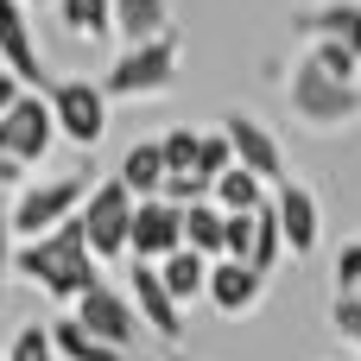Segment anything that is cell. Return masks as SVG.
I'll list each match as a JSON object with an SVG mask.
<instances>
[{
	"instance_id": "cell-1",
	"label": "cell",
	"mask_w": 361,
	"mask_h": 361,
	"mask_svg": "<svg viewBox=\"0 0 361 361\" xmlns=\"http://www.w3.org/2000/svg\"><path fill=\"white\" fill-rule=\"evenodd\" d=\"M13 273H25V279H32L44 298H57L63 311H70L89 286H102V260L82 247L76 216H70L63 228L38 235V241H19V247H13Z\"/></svg>"
},
{
	"instance_id": "cell-2",
	"label": "cell",
	"mask_w": 361,
	"mask_h": 361,
	"mask_svg": "<svg viewBox=\"0 0 361 361\" xmlns=\"http://www.w3.org/2000/svg\"><path fill=\"white\" fill-rule=\"evenodd\" d=\"M178 70H184V38L165 32V38H152V44L114 51V63H108L95 82H102L108 102H152V95H165V89L178 82Z\"/></svg>"
},
{
	"instance_id": "cell-3",
	"label": "cell",
	"mask_w": 361,
	"mask_h": 361,
	"mask_svg": "<svg viewBox=\"0 0 361 361\" xmlns=\"http://www.w3.org/2000/svg\"><path fill=\"white\" fill-rule=\"evenodd\" d=\"M89 184H95V171H70V178H38V184H19V197L6 203L13 247H19V241H38V235H51V228H63V222L82 209Z\"/></svg>"
},
{
	"instance_id": "cell-4",
	"label": "cell",
	"mask_w": 361,
	"mask_h": 361,
	"mask_svg": "<svg viewBox=\"0 0 361 361\" xmlns=\"http://www.w3.org/2000/svg\"><path fill=\"white\" fill-rule=\"evenodd\" d=\"M286 102H292V114H298L305 127H317V133H343L349 121H361V82H336V76H324L311 57L292 70Z\"/></svg>"
},
{
	"instance_id": "cell-5",
	"label": "cell",
	"mask_w": 361,
	"mask_h": 361,
	"mask_svg": "<svg viewBox=\"0 0 361 361\" xmlns=\"http://www.w3.org/2000/svg\"><path fill=\"white\" fill-rule=\"evenodd\" d=\"M44 102H51V121H57V140H70V146H102L108 140V95H102V82L95 76H63V82H51L44 89Z\"/></svg>"
},
{
	"instance_id": "cell-6",
	"label": "cell",
	"mask_w": 361,
	"mask_h": 361,
	"mask_svg": "<svg viewBox=\"0 0 361 361\" xmlns=\"http://www.w3.org/2000/svg\"><path fill=\"white\" fill-rule=\"evenodd\" d=\"M76 228H82V247L95 260H121L127 254V235H133V197L121 190V178H95L82 209H76Z\"/></svg>"
},
{
	"instance_id": "cell-7",
	"label": "cell",
	"mask_w": 361,
	"mask_h": 361,
	"mask_svg": "<svg viewBox=\"0 0 361 361\" xmlns=\"http://www.w3.org/2000/svg\"><path fill=\"white\" fill-rule=\"evenodd\" d=\"M0 146H6V152H13L25 171L51 159V146H57V121H51L44 89H19V102L0 114Z\"/></svg>"
},
{
	"instance_id": "cell-8",
	"label": "cell",
	"mask_w": 361,
	"mask_h": 361,
	"mask_svg": "<svg viewBox=\"0 0 361 361\" xmlns=\"http://www.w3.org/2000/svg\"><path fill=\"white\" fill-rule=\"evenodd\" d=\"M222 140H228V152H235L241 171H254L260 184H286V146L273 140L267 121H254L247 108H228L222 114Z\"/></svg>"
},
{
	"instance_id": "cell-9",
	"label": "cell",
	"mask_w": 361,
	"mask_h": 361,
	"mask_svg": "<svg viewBox=\"0 0 361 361\" xmlns=\"http://www.w3.org/2000/svg\"><path fill=\"white\" fill-rule=\"evenodd\" d=\"M184 247V209L165 203V197H140L133 203V235H127V260L140 267H159Z\"/></svg>"
},
{
	"instance_id": "cell-10",
	"label": "cell",
	"mask_w": 361,
	"mask_h": 361,
	"mask_svg": "<svg viewBox=\"0 0 361 361\" xmlns=\"http://www.w3.org/2000/svg\"><path fill=\"white\" fill-rule=\"evenodd\" d=\"M70 317H76L89 336H102L108 349H121V355H127V343L140 336V317H133L127 292H121V286H108V279H102V286H89V292L70 305Z\"/></svg>"
},
{
	"instance_id": "cell-11",
	"label": "cell",
	"mask_w": 361,
	"mask_h": 361,
	"mask_svg": "<svg viewBox=\"0 0 361 361\" xmlns=\"http://www.w3.org/2000/svg\"><path fill=\"white\" fill-rule=\"evenodd\" d=\"M0 70L19 89H51L44 57H38V38H32V19H25L19 0H0Z\"/></svg>"
},
{
	"instance_id": "cell-12",
	"label": "cell",
	"mask_w": 361,
	"mask_h": 361,
	"mask_svg": "<svg viewBox=\"0 0 361 361\" xmlns=\"http://www.w3.org/2000/svg\"><path fill=\"white\" fill-rule=\"evenodd\" d=\"M273 222H279V241H286V254H317V235H324V209H317V197H311V184H273Z\"/></svg>"
},
{
	"instance_id": "cell-13",
	"label": "cell",
	"mask_w": 361,
	"mask_h": 361,
	"mask_svg": "<svg viewBox=\"0 0 361 361\" xmlns=\"http://www.w3.org/2000/svg\"><path fill=\"white\" fill-rule=\"evenodd\" d=\"M203 298L222 311V317H254L260 298H267V279L247 267V260H209V286Z\"/></svg>"
},
{
	"instance_id": "cell-14",
	"label": "cell",
	"mask_w": 361,
	"mask_h": 361,
	"mask_svg": "<svg viewBox=\"0 0 361 361\" xmlns=\"http://www.w3.org/2000/svg\"><path fill=\"white\" fill-rule=\"evenodd\" d=\"M127 305H133V317L152 330V336H184V311L171 305V292L159 286V273L152 267H140V260H127Z\"/></svg>"
},
{
	"instance_id": "cell-15",
	"label": "cell",
	"mask_w": 361,
	"mask_h": 361,
	"mask_svg": "<svg viewBox=\"0 0 361 361\" xmlns=\"http://www.w3.org/2000/svg\"><path fill=\"white\" fill-rule=\"evenodd\" d=\"M292 32H305V38H330V44H343V51H355V57H361V0H324V6H305V13H292Z\"/></svg>"
},
{
	"instance_id": "cell-16",
	"label": "cell",
	"mask_w": 361,
	"mask_h": 361,
	"mask_svg": "<svg viewBox=\"0 0 361 361\" xmlns=\"http://www.w3.org/2000/svg\"><path fill=\"white\" fill-rule=\"evenodd\" d=\"M114 32H121V51H127V44H152V38L178 32L171 0H114Z\"/></svg>"
},
{
	"instance_id": "cell-17",
	"label": "cell",
	"mask_w": 361,
	"mask_h": 361,
	"mask_svg": "<svg viewBox=\"0 0 361 361\" xmlns=\"http://www.w3.org/2000/svg\"><path fill=\"white\" fill-rule=\"evenodd\" d=\"M152 273H159V286L171 292V305H178V311H184L190 298H203V286H209V260H203V254H190V247H178V254H171V260H159Z\"/></svg>"
},
{
	"instance_id": "cell-18",
	"label": "cell",
	"mask_w": 361,
	"mask_h": 361,
	"mask_svg": "<svg viewBox=\"0 0 361 361\" xmlns=\"http://www.w3.org/2000/svg\"><path fill=\"white\" fill-rule=\"evenodd\" d=\"M121 190L140 203V197H159V184H165V159H159V140H140V146H127V159H121Z\"/></svg>"
},
{
	"instance_id": "cell-19",
	"label": "cell",
	"mask_w": 361,
	"mask_h": 361,
	"mask_svg": "<svg viewBox=\"0 0 361 361\" xmlns=\"http://www.w3.org/2000/svg\"><path fill=\"white\" fill-rule=\"evenodd\" d=\"M267 197H273V190H267V184H260L254 171H241V165H228V171H222V178L209 184V203H216L222 216H254V209H260Z\"/></svg>"
},
{
	"instance_id": "cell-20",
	"label": "cell",
	"mask_w": 361,
	"mask_h": 361,
	"mask_svg": "<svg viewBox=\"0 0 361 361\" xmlns=\"http://www.w3.org/2000/svg\"><path fill=\"white\" fill-rule=\"evenodd\" d=\"M57 19H63V32H76L82 44L114 38V0H57Z\"/></svg>"
},
{
	"instance_id": "cell-21",
	"label": "cell",
	"mask_w": 361,
	"mask_h": 361,
	"mask_svg": "<svg viewBox=\"0 0 361 361\" xmlns=\"http://www.w3.org/2000/svg\"><path fill=\"white\" fill-rule=\"evenodd\" d=\"M51 330V349H57V361H121V349H108L102 336H89L70 311L57 317V324H44Z\"/></svg>"
},
{
	"instance_id": "cell-22",
	"label": "cell",
	"mask_w": 361,
	"mask_h": 361,
	"mask_svg": "<svg viewBox=\"0 0 361 361\" xmlns=\"http://www.w3.org/2000/svg\"><path fill=\"white\" fill-rule=\"evenodd\" d=\"M184 247L203 254V260H222V209H216L209 197L184 209Z\"/></svg>"
},
{
	"instance_id": "cell-23",
	"label": "cell",
	"mask_w": 361,
	"mask_h": 361,
	"mask_svg": "<svg viewBox=\"0 0 361 361\" xmlns=\"http://www.w3.org/2000/svg\"><path fill=\"white\" fill-rule=\"evenodd\" d=\"M286 260V241H279V222H273V197L254 209V241H247V267L260 279H273V267Z\"/></svg>"
},
{
	"instance_id": "cell-24",
	"label": "cell",
	"mask_w": 361,
	"mask_h": 361,
	"mask_svg": "<svg viewBox=\"0 0 361 361\" xmlns=\"http://www.w3.org/2000/svg\"><path fill=\"white\" fill-rule=\"evenodd\" d=\"M197 146H203V127H171V133H159L165 178H171V171H197Z\"/></svg>"
},
{
	"instance_id": "cell-25",
	"label": "cell",
	"mask_w": 361,
	"mask_h": 361,
	"mask_svg": "<svg viewBox=\"0 0 361 361\" xmlns=\"http://www.w3.org/2000/svg\"><path fill=\"white\" fill-rule=\"evenodd\" d=\"M324 76H336V82H355L361 76V57L355 51H343V44H330V38H311V51H305Z\"/></svg>"
},
{
	"instance_id": "cell-26",
	"label": "cell",
	"mask_w": 361,
	"mask_h": 361,
	"mask_svg": "<svg viewBox=\"0 0 361 361\" xmlns=\"http://www.w3.org/2000/svg\"><path fill=\"white\" fill-rule=\"evenodd\" d=\"M228 165H235V152H228L222 127H203V146H197V178H203V184H216Z\"/></svg>"
},
{
	"instance_id": "cell-27",
	"label": "cell",
	"mask_w": 361,
	"mask_h": 361,
	"mask_svg": "<svg viewBox=\"0 0 361 361\" xmlns=\"http://www.w3.org/2000/svg\"><path fill=\"white\" fill-rule=\"evenodd\" d=\"M330 330H336L343 343H355V349H361V298H355V292H336V298H330Z\"/></svg>"
},
{
	"instance_id": "cell-28",
	"label": "cell",
	"mask_w": 361,
	"mask_h": 361,
	"mask_svg": "<svg viewBox=\"0 0 361 361\" xmlns=\"http://www.w3.org/2000/svg\"><path fill=\"white\" fill-rule=\"evenodd\" d=\"M6 361H57V349H51V330H44V324H25V330L13 336Z\"/></svg>"
},
{
	"instance_id": "cell-29",
	"label": "cell",
	"mask_w": 361,
	"mask_h": 361,
	"mask_svg": "<svg viewBox=\"0 0 361 361\" xmlns=\"http://www.w3.org/2000/svg\"><path fill=\"white\" fill-rule=\"evenodd\" d=\"M159 197H165V203H178V209H190V203H203V197H209V184H203L197 171H171V178L159 184Z\"/></svg>"
},
{
	"instance_id": "cell-30",
	"label": "cell",
	"mask_w": 361,
	"mask_h": 361,
	"mask_svg": "<svg viewBox=\"0 0 361 361\" xmlns=\"http://www.w3.org/2000/svg\"><path fill=\"white\" fill-rule=\"evenodd\" d=\"M254 241V216H222V260H247Z\"/></svg>"
},
{
	"instance_id": "cell-31",
	"label": "cell",
	"mask_w": 361,
	"mask_h": 361,
	"mask_svg": "<svg viewBox=\"0 0 361 361\" xmlns=\"http://www.w3.org/2000/svg\"><path fill=\"white\" fill-rule=\"evenodd\" d=\"M336 292H361V241L336 254Z\"/></svg>"
},
{
	"instance_id": "cell-32",
	"label": "cell",
	"mask_w": 361,
	"mask_h": 361,
	"mask_svg": "<svg viewBox=\"0 0 361 361\" xmlns=\"http://www.w3.org/2000/svg\"><path fill=\"white\" fill-rule=\"evenodd\" d=\"M25 178H32V171H25V165H19V159H13V152L0 146V190H19Z\"/></svg>"
},
{
	"instance_id": "cell-33",
	"label": "cell",
	"mask_w": 361,
	"mask_h": 361,
	"mask_svg": "<svg viewBox=\"0 0 361 361\" xmlns=\"http://www.w3.org/2000/svg\"><path fill=\"white\" fill-rule=\"evenodd\" d=\"M13 273V228H6V203H0V286Z\"/></svg>"
},
{
	"instance_id": "cell-34",
	"label": "cell",
	"mask_w": 361,
	"mask_h": 361,
	"mask_svg": "<svg viewBox=\"0 0 361 361\" xmlns=\"http://www.w3.org/2000/svg\"><path fill=\"white\" fill-rule=\"evenodd\" d=\"M13 102H19V82H13V76H6V70H0V114H6V108H13Z\"/></svg>"
},
{
	"instance_id": "cell-35",
	"label": "cell",
	"mask_w": 361,
	"mask_h": 361,
	"mask_svg": "<svg viewBox=\"0 0 361 361\" xmlns=\"http://www.w3.org/2000/svg\"><path fill=\"white\" fill-rule=\"evenodd\" d=\"M19 6H38V0H19Z\"/></svg>"
}]
</instances>
